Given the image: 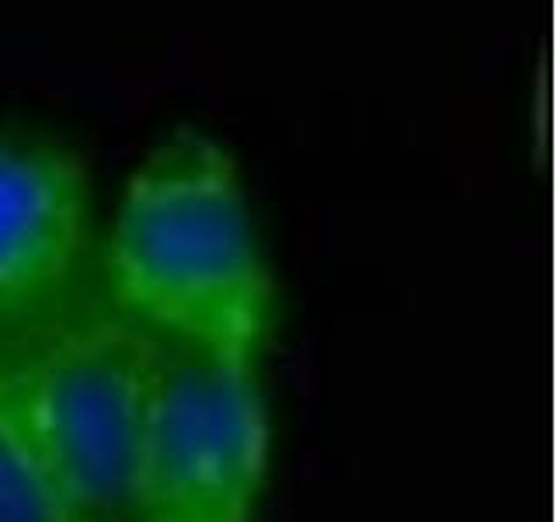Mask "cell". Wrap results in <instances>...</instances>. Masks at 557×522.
I'll return each instance as SVG.
<instances>
[{
  "label": "cell",
  "instance_id": "6da1fadb",
  "mask_svg": "<svg viewBox=\"0 0 557 522\" xmlns=\"http://www.w3.org/2000/svg\"><path fill=\"white\" fill-rule=\"evenodd\" d=\"M104 289L171 352L255 362L275 321V275L220 139L178 129L136 164L104 237Z\"/></svg>",
  "mask_w": 557,
  "mask_h": 522
},
{
  "label": "cell",
  "instance_id": "7a4b0ae2",
  "mask_svg": "<svg viewBox=\"0 0 557 522\" xmlns=\"http://www.w3.org/2000/svg\"><path fill=\"white\" fill-rule=\"evenodd\" d=\"M171 348L112 303L46 313L0 356V390L87 522H133Z\"/></svg>",
  "mask_w": 557,
  "mask_h": 522
},
{
  "label": "cell",
  "instance_id": "3957f363",
  "mask_svg": "<svg viewBox=\"0 0 557 522\" xmlns=\"http://www.w3.org/2000/svg\"><path fill=\"white\" fill-rule=\"evenodd\" d=\"M272 418L255 362L171 352L133 522H255Z\"/></svg>",
  "mask_w": 557,
  "mask_h": 522
},
{
  "label": "cell",
  "instance_id": "277c9868",
  "mask_svg": "<svg viewBox=\"0 0 557 522\" xmlns=\"http://www.w3.org/2000/svg\"><path fill=\"white\" fill-rule=\"evenodd\" d=\"M91 244V167L63 144L0 136V327L57 310Z\"/></svg>",
  "mask_w": 557,
  "mask_h": 522
},
{
  "label": "cell",
  "instance_id": "5b68a950",
  "mask_svg": "<svg viewBox=\"0 0 557 522\" xmlns=\"http://www.w3.org/2000/svg\"><path fill=\"white\" fill-rule=\"evenodd\" d=\"M0 522H87L49 474L0 390Z\"/></svg>",
  "mask_w": 557,
  "mask_h": 522
}]
</instances>
